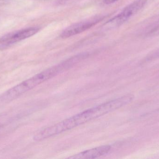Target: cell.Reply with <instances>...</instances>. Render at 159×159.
Instances as JSON below:
<instances>
[{
	"label": "cell",
	"instance_id": "obj_4",
	"mask_svg": "<svg viewBox=\"0 0 159 159\" xmlns=\"http://www.w3.org/2000/svg\"><path fill=\"white\" fill-rule=\"evenodd\" d=\"M40 30L38 27H30L5 35L0 38V50L6 49L17 42L33 36Z\"/></svg>",
	"mask_w": 159,
	"mask_h": 159
},
{
	"label": "cell",
	"instance_id": "obj_1",
	"mask_svg": "<svg viewBox=\"0 0 159 159\" xmlns=\"http://www.w3.org/2000/svg\"><path fill=\"white\" fill-rule=\"evenodd\" d=\"M134 98V97L132 95H125L89 108L71 117L42 130L36 133V138L39 141H42L70 130L119 109L130 103Z\"/></svg>",
	"mask_w": 159,
	"mask_h": 159
},
{
	"label": "cell",
	"instance_id": "obj_7",
	"mask_svg": "<svg viewBox=\"0 0 159 159\" xmlns=\"http://www.w3.org/2000/svg\"><path fill=\"white\" fill-rule=\"evenodd\" d=\"M80 0H59V3L60 5H67L73 3Z\"/></svg>",
	"mask_w": 159,
	"mask_h": 159
},
{
	"label": "cell",
	"instance_id": "obj_9",
	"mask_svg": "<svg viewBox=\"0 0 159 159\" xmlns=\"http://www.w3.org/2000/svg\"><path fill=\"white\" fill-rule=\"evenodd\" d=\"M9 0H0V1H8Z\"/></svg>",
	"mask_w": 159,
	"mask_h": 159
},
{
	"label": "cell",
	"instance_id": "obj_8",
	"mask_svg": "<svg viewBox=\"0 0 159 159\" xmlns=\"http://www.w3.org/2000/svg\"><path fill=\"white\" fill-rule=\"evenodd\" d=\"M118 1V0H103V2H104L105 3L109 4L113 3Z\"/></svg>",
	"mask_w": 159,
	"mask_h": 159
},
{
	"label": "cell",
	"instance_id": "obj_5",
	"mask_svg": "<svg viewBox=\"0 0 159 159\" xmlns=\"http://www.w3.org/2000/svg\"><path fill=\"white\" fill-rule=\"evenodd\" d=\"M100 20V19H95L91 21H84L73 24L64 30L61 36L62 38H68L81 33L95 25Z\"/></svg>",
	"mask_w": 159,
	"mask_h": 159
},
{
	"label": "cell",
	"instance_id": "obj_2",
	"mask_svg": "<svg viewBox=\"0 0 159 159\" xmlns=\"http://www.w3.org/2000/svg\"><path fill=\"white\" fill-rule=\"evenodd\" d=\"M62 72L63 69L59 64L45 70L5 91L0 96V101L7 102L13 101Z\"/></svg>",
	"mask_w": 159,
	"mask_h": 159
},
{
	"label": "cell",
	"instance_id": "obj_3",
	"mask_svg": "<svg viewBox=\"0 0 159 159\" xmlns=\"http://www.w3.org/2000/svg\"><path fill=\"white\" fill-rule=\"evenodd\" d=\"M147 0H137L126 7L118 15L107 22L105 27L112 29L121 26L129 19L134 16L144 6Z\"/></svg>",
	"mask_w": 159,
	"mask_h": 159
},
{
	"label": "cell",
	"instance_id": "obj_6",
	"mask_svg": "<svg viewBox=\"0 0 159 159\" xmlns=\"http://www.w3.org/2000/svg\"><path fill=\"white\" fill-rule=\"evenodd\" d=\"M111 146L104 145L89 149L68 158L70 159L97 158L107 154L111 149Z\"/></svg>",
	"mask_w": 159,
	"mask_h": 159
}]
</instances>
